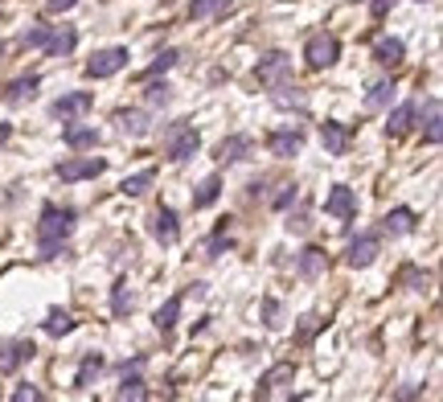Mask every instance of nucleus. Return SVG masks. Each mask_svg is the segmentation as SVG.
Segmentation results:
<instances>
[{
	"instance_id": "obj_1",
	"label": "nucleus",
	"mask_w": 443,
	"mask_h": 402,
	"mask_svg": "<svg viewBox=\"0 0 443 402\" xmlns=\"http://www.w3.org/2000/svg\"><path fill=\"white\" fill-rule=\"evenodd\" d=\"M74 210L70 205H41V222H37V251L41 259H58L66 251V238L74 234Z\"/></svg>"
},
{
	"instance_id": "obj_2",
	"label": "nucleus",
	"mask_w": 443,
	"mask_h": 402,
	"mask_svg": "<svg viewBox=\"0 0 443 402\" xmlns=\"http://www.w3.org/2000/svg\"><path fill=\"white\" fill-rule=\"evenodd\" d=\"M197 152H201V132H197L193 123H168V132H164V156L173 165H185V160H193Z\"/></svg>"
},
{
	"instance_id": "obj_3",
	"label": "nucleus",
	"mask_w": 443,
	"mask_h": 402,
	"mask_svg": "<svg viewBox=\"0 0 443 402\" xmlns=\"http://www.w3.org/2000/svg\"><path fill=\"white\" fill-rule=\"evenodd\" d=\"M304 58H308V66H312V70L337 66V58H341V41H337V34H328V29H316V34L304 41Z\"/></svg>"
},
{
	"instance_id": "obj_4",
	"label": "nucleus",
	"mask_w": 443,
	"mask_h": 402,
	"mask_svg": "<svg viewBox=\"0 0 443 402\" xmlns=\"http://www.w3.org/2000/svg\"><path fill=\"white\" fill-rule=\"evenodd\" d=\"M255 78H259V86H267V91H275V86L292 83V58H287L283 50H271L267 58H259Z\"/></svg>"
},
{
	"instance_id": "obj_5",
	"label": "nucleus",
	"mask_w": 443,
	"mask_h": 402,
	"mask_svg": "<svg viewBox=\"0 0 443 402\" xmlns=\"http://www.w3.org/2000/svg\"><path fill=\"white\" fill-rule=\"evenodd\" d=\"M107 172V160L103 156H74V160H62V165L54 168V177L66 185L74 181H95V177H103Z\"/></svg>"
},
{
	"instance_id": "obj_6",
	"label": "nucleus",
	"mask_w": 443,
	"mask_h": 402,
	"mask_svg": "<svg viewBox=\"0 0 443 402\" xmlns=\"http://www.w3.org/2000/svg\"><path fill=\"white\" fill-rule=\"evenodd\" d=\"M292 382H295V361H279V366H271L259 378L255 398H283V394H292V390H287Z\"/></svg>"
},
{
	"instance_id": "obj_7",
	"label": "nucleus",
	"mask_w": 443,
	"mask_h": 402,
	"mask_svg": "<svg viewBox=\"0 0 443 402\" xmlns=\"http://www.w3.org/2000/svg\"><path fill=\"white\" fill-rule=\"evenodd\" d=\"M128 46H107V50H98L91 62H86V78H111L119 70L128 66Z\"/></svg>"
},
{
	"instance_id": "obj_8",
	"label": "nucleus",
	"mask_w": 443,
	"mask_h": 402,
	"mask_svg": "<svg viewBox=\"0 0 443 402\" xmlns=\"http://www.w3.org/2000/svg\"><path fill=\"white\" fill-rule=\"evenodd\" d=\"M382 251V234L377 230H361L357 238H349V251H345V263L349 267H370Z\"/></svg>"
},
{
	"instance_id": "obj_9",
	"label": "nucleus",
	"mask_w": 443,
	"mask_h": 402,
	"mask_svg": "<svg viewBox=\"0 0 443 402\" xmlns=\"http://www.w3.org/2000/svg\"><path fill=\"white\" fill-rule=\"evenodd\" d=\"M91 107H95V95H91V91H66L62 99H54L49 115H54V119H62V123H70V119L86 115Z\"/></svg>"
},
{
	"instance_id": "obj_10",
	"label": "nucleus",
	"mask_w": 443,
	"mask_h": 402,
	"mask_svg": "<svg viewBox=\"0 0 443 402\" xmlns=\"http://www.w3.org/2000/svg\"><path fill=\"white\" fill-rule=\"evenodd\" d=\"M37 86H41V74H21V78L0 86V99L9 103V107H25V103L37 99Z\"/></svg>"
},
{
	"instance_id": "obj_11",
	"label": "nucleus",
	"mask_w": 443,
	"mask_h": 402,
	"mask_svg": "<svg viewBox=\"0 0 443 402\" xmlns=\"http://www.w3.org/2000/svg\"><path fill=\"white\" fill-rule=\"evenodd\" d=\"M152 238L161 242V247H173L180 238V218L173 205H156V214H152Z\"/></svg>"
},
{
	"instance_id": "obj_12",
	"label": "nucleus",
	"mask_w": 443,
	"mask_h": 402,
	"mask_svg": "<svg viewBox=\"0 0 443 402\" xmlns=\"http://www.w3.org/2000/svg\"><path fill=\"white\" fill-rule=\"evenodd\" d=\"M33 357H37V345L33 341H4L0 345V373H16Z\"/></svg>"
},
{
	"instance_id": "obj_13",
	"label": "nucleus",
	"mask_w": 443,
	"mask_h": 402,
	"mask_svg": "<svg viewBox=\"0 0 443 402\" xmlns=\"http://www.w3.org/2000/svg\"><path fill=\"white\" fill-rule=\"evenodd\" d=\"M267 148H271V156H279V160H292V156L304 152V132H300V128L271 132V135H267Z\"/></svg>"
},
{
	"instance_id": "obj_14",
	"label": "nucleus",
	"mask_w": 443,
	"mask_h": 402,
	"mask_svg": "<svg viewBox=\"0 0 443 402\" xmlns=\"http://www.w3.org/2000/svg\"><path fill=\"white\" fill-rule=\"evenodd\" d=\"M325 214H332V218H357V193L349 189V185H332V193L325 197Z\"/></svg>"
},
{
	"instance_id": "obj_15",
	"label": "nucleus",
	"mask_w": 443,
	"mask_h": 402,
	"mask_svg": "<svg viewBox=\"0 0 443 402\" xmlns=\"http://www.w3.org/2000/svg\"><path fill=\"white\" fill-rule=\"evenodd\" d=\"M320 144H325L328 156H345L349 144H353V132H349L345 123H337V119H325V123H320Z\"/></svg>"
},
{
	"instance_id": "obj_16",
	"label": "nucleus",
	"mask_w": 443,
	"mask_h": 402,
	"mask_svg": "<svg viewBox=\"0 0 443 402\" xmlns=\"http://www.w3.org/2000/svg\"><path fill=\"white\" fill-rule=\"evenodd\" d=\"M414 226H419V214L410 210V205H394L390 214L382 218V230L390 238H402V234H414Z\"/></svg>"
},
{
	"instance_id": "obj_17",
	"label": "nucleus",
	"mask_w": 443,
	"mask_h": 402,
	"mask_svg": "<svg viewBox=\"0 0 443 402\" xmlns=\"http://www.w3.org/2000/svg\"><path fill=\"white\" fill-rule=\"evenodd\" d=\"M115 123H119V132L131 135V140H140V135L152 132V119H148V111H140V107H119V111H115Z\"/></svg>"
},
{
	"instance_id": "obj_18",
	"label": "nucleus",
	"mask_w": 443,
	"mask_h": 402,
	"mask_svg": "<svg viewBox=\"0 0 443 402\" xmlns=\"http://www.w3.org/2000/svg\"><path fill=\"white\" fill-rule=\"evenodd\" d=\"M74 46H78V29L74 25H58V29H49V41L41 50H46V58H66V53H74Z\"/></svg>"
},
{
	"instance_id": "obj_19",
	"label": "nucleus",
	"mask_w": 443,
	"mask_h": 402,
	"mask_svg": "<svg viewBox=\"0 0 443 402\" xmlns=\"http://www.w3.org/2000/svg\"><path fill=\"white\" fill-rule=\"evenodd\" d=\"M374 62L377 66H402L407 62V46H402V37H382L374 41Z\"/></svg>"
},
{
	"instance_id": "obj_20",
	"label": "nucleus",
	"mask_w": 443,
	"mask_h": 402,
	"mask_svg": "<svg viewBox=\"0 0 443 402\" xmlns=\"http://www.w3.org/2000/svg\"><path fill=\"white\" fill-rule=\"evenodd\" d=\"M325 267H328V259L320 247H304V251L295 254V275L300 279H316V275H325Z\"/></svg>"
},
{
	"instance_id": "obj_21",
	"label": "nucleus",
	"mask_w": 443,
	"mask_h": 402,
	"mask_svg": "<svg viewBox=\"0 0 443 402\" xmlns=\"http://www.w3.org/2000/svg\"><path fill=\"white\" fill-rule=\"evenodd\" d=\"M246 156H250V135H243V132L226 135V140L218 144V160H222V165H238Z\"/></svg>"
},
{
	"instance_id": "obj_22",
	"label": "nucleus",
	"mask_w": 443,
	"mask_h": 402,
	"mask_svg": "<svg viewBox=\"0 0 443 402\" xmlns=\"http://www.w3.org/2000/svg\"><path fill=\"white\" fill-rule=\"evenodd\" d=\"M98 140H103V135H98V128H86V123H74V119H70V128H62V144L66 148H95Z\"/></svg>"
},
{
	"instance_id": "obj_23",
	"label": "nucleus",
	"mask_w": 443,
	"mask_h": 402,
	"mask_svg": "<svg viewBox=\"0 0 443 402\" xmlns=\"http://www.w3.org/2000/svg\"><path fill=\"white\" fill-rule=\"evenodd\" d=\"M394 91H398L394 78H377V83L365 91V111H386V107L394 103Z\"/></svg>"
},
{
	"instance_id": "obj_24",
	"label": "nucleus",
	"mask_w": 443,
	"mask_h": 402,
	"mask_svg": "<svg viewBox=\"0 0 443 402\" xmlns=\"http://www.w3.org/2000/svg\"><path fill=\"white\" fill-rule=\"evenodd\" d=\"M414 115H419V103H398L390 111V119H386V135H402V132H410V123H414Z\"/></svg>"
},
{
	"instance_id": "obj_25",
	"label": "nucleus",
	"mask_w": 443,
	"mask_h": 402,
	"mask_svg": "<svg viewBox=\"0 0 443 402\" xmlns=\"http://www.w3.org/2000/svg\"><path fill=\"white\" fill-rule=\"evenodd\" d=\"M230 9H234V0H189V21L226 17Z\"/></svg>"
},
{
	"instance_id": "obj_26",
	"label": "nucleus",
	"mask_w": 443,
	"mask_h": 402,
	"mask_svg": "<svg viewBox=\"0 0 443 402\" xmlns=\"http://www.w3.org/2000/svg\"><path fill=\"white\" fill-rule=\"evenodd\" d=\"M180 304H185V292H177V296H168V300H164L161 308H156V316H152V324H156L161 333H168V329H173V324L180 320Z\"/></svg>"
},
{
	"instance_id": "obj_27",
	"label": "nucleus",
	"mask_w": 443,
	"mask_h": 402,
	"mask_svg": "<svg viewBox=\"0 0 443 402\" xmlns=\"http://www.w3.org/2000/svg\"><path fill=\"white\" fill-rule=\"evenodd\" d=\"M222 197V177L218 172H210L205 181L197 185V193H193V210H210L213 201Z\"/></svg>"
},
{
	"instance_id": "obj_28",
	"label": "nucleus",
	"mask_w": 443,
	"mask_h": 402,
	"mask_svg": "<svg viewBox=\"0 0 443 402\" xmlns=\"http://www.w3.org/2000/svg\"><path fill=\"white\" fill-rule=\"evenodd\" d=\"M41 329H46L49 336H66V333H74V329H78V320L70 316L66 308H54V312H49L46 320H41Z\"/></svg>"
},
{
	"instance_id": "obj_29",
	"label": "nucleus",
	"mask_w": 443,
	"mask_h": 402,
	"mask_svg": "<svg viewBox=\"0 0 443 402\" xmlns=\"http://www.w3.org/2000/svg\"><path fill=\"white\" fill-rule=\"evenodd\" d=\"M152 181H156V168H140V172H131V177H123V181H119V193L140 197L144 189H152Z\"/></svg>"
},
{
	"instance_id": "obj_30",
	"label": "nucleus",
	"mask_w": 443,
	"mask_h": 402,
	"mask_svg": "<svg viewBox=\"0 0 443 402\" xmlns=\"http://www.w3.org/2000/svg\"><path fill=\"white\" fill-rule=\"evenodd\" d=\"M131 308H136V300H131V292H128V279H115V287H111V316L123 320V316H131Z\"/></svg>"
},
{
	"instance_id": "obj_31",
	"label": "nucleus",
	"mask_w": 443,
	"mask_h": 402,
	"mask_svg": "<svg viewBox=\"0 0 443 402\" xmlns=\"http://www.w3.org/2000/svg\"><path fill=\"white\" fill-rule=\"evenodd\" d=\"M439 135H443V111H439V99H431L427 103V128H423V144H439Z\"/></svg>"
},
{
	"instance_id": "obj_32",
	"label": "nucleus",
	"mask_w": 443,
	"mask_h": 402,
	"mask_svg": "<svg viewBox=\"0 0 443 402\" xmlns=\"http://www.w3.org/2000/svg\"><path fill=\"white\" fill-rule=\"evenodd\" d=\"M103 366H107V361H103V353H86V357H82V366H78V373H74V386H78V390H86V386H91V378H98V373H103Z\"/></svg>"
},
{
	"instance_id": "obj_33",
	"label": "nucleus",
	"mask_w": 443,
	"mask_h": 402,
	"mask_svg": "<svg viewBox=\"0 0 443 402\" xmlns=\"http://www.w3.org/2000/svg\"><path fill=\"white\" fill-rule=\"evenodd\" d=\"M177 62H180V50H161V53H156V62H152L140 78H144V83H148V78H164V74L177 66Z\"/></svg>"
},
{
	"instance_id": "obj_34",
	"label": "nucleus",
	"mask_w": 443,
	"mask_h": 402,
	"mask_svg": "<svg viewBox=\"0 0 443 402\" xmlns=\"http://www.w3.org/2000/svg\"><path fill=\"white\" fill-rule=\"evenodd\" d=\"M144 103L148 107H168V103H173V86L164 83H156V78H148V91H144Z\"/></svg>"
},
{
	"instance_id": "obj_35",
	"label": "nucleus",
	"mask_w": 443,
	"mask_h": 402,
	"mask_svg": "<svg viewBox=\"0 0 443 402\" xmlns=\"http://www.w3.org/2000/svg\"><path fill=\"white\" fill-rule=\"evenodd\" d=\"M148 394V382L140 378V369H123V382H119V398H144Z\"/></svg>"
},
{
	"instance_id": "obj_36",
	"label": "nucleus",
	"mask_w": 443,
	"mask_h": 402,
	"mask_svg": "<svg viewBox=\"0 0 443 402\" xmlns=\"http://www.w3.org/2000/svg\"><path fill=\"white\" fill-rule=\"evenodd\" d=\"M226 251H234V238L226 234V222H222V226L213 230V238L205 242V254H210V259H222Z\"/></svg>"
},
{
	"instance_id": "obj_37",
	"label": "nucleus",
	"mask_w": 443,
	"mask_h": 402,
	"mask_svg": "<svg viewBox=\"0 0 443 402\" xmlns=\"http://www.w3.org/2000/svg\"><path fill=\"white\" fill-rule=\"evenodd\" d=\"M46 41H49V29H46V25H37V29H29V34L21 37V46H25V50H41Z\"/></svg>"
},
{
	"instance_id": "obj_38",
	"label": "nucleus",
	"mask_w": 443,
	"mask_h": 402,
	"mask_svg": "<svg viewBox=\"0 0 443 402\" xmlns=\"http://www.w3.org/2000/svg\"><path fill=\"white\" fill-rule=\"evenodd\" d=\"M263 324H267V329H279V324H283V320H279V300L275 296L263 300Z\"/></svg>"
},
{
	"instance_id": "obj_39",
	"label": "nucleus",
	"mask_w": 443,
	"mask_h": 402,
	"mask_svg": "<svg viewBox=\"0 0 443 402\" xmlns=\"http://www.w3.org/2000/svg\"><path fill=\"white\" fill-rule=\"evenodd\" d=\"M9 398H13V402H41V398H46V394H41L37 386L21 382V386H16V390H13V394H9Z\"/></svg>"
},
{
	"instance_id": "obj_40",
	"label": "nucleus",
	"mask_w": 443,
	"mask_h": 402,
	"mask_svg": "<svg viewBox=\"0 0 443 402\" xmlns=\"http://www.w3.org/2000/svg\"><path fill=\"white\" fill-rule=\"evenodd\" d=\"M394 4H398V0H370V13L382 21V17H390V13H394Z\"/></svg>"
},
{
	"instance_id": "obj_41",
	"label": "nucleus",
	"mask_w": 443,
	"mask_h": 402,
	"mask_svg": "<svg viewBox=\"0 0 443 402\" xmlns=\"http://www.w3.org/2000/svg\"><path fill=\"white\" fill-rule=\"evenodd\" d=\"M308 214H292V218H287V230H292V234H308Z\"/></svg>"
},
{
	"instance_id": "obj_42",
	"label": "nucleus",
	"mask_w": 443,
	"mask_h": 402,
	"mask_svg": "<svg viewBox=\"0 0 443 402\" xmlns=\"http://www.w3.org/2000/svg\"><path fill=\"white\" fill-rule=\"evenodd\" d=\"M295 197H300V189H295V185H287V189H283V193L275 197V210H287V205H292Z\"/></svg>"
},
{
	"instance_id": "obj_43",
	"label": "nucleus",
	"mask_w": 443,
	"mask_h": 402,
	"mask_svg": "<svg viewBox=\"0 0 443 402\" xmlns=\"http://www.w3.org/2000/svg\"><path fill=\"white\" fill-rule=\"evenodd\" d=\"M78 0H46V13H70Z\"/></svg>"
},
{
	"instance_id": "obj_44",
	"label": "nucleus",
	"mask_w": 443,
	"mask_h": 402,
	"mask_svg": "<svg viewBox=\"0 0 443 402\" xmlns=\"http://www.w3.org/2000/svg\"><path fill=\"white\" fill-rule=\"evenodd\" d=\"M402 279H407V284H419V287H423V275H419V267H402Z\"/></svg>"
},
{
	"instance_id": "obj_45",
	"label": "nucleus",
	"mask_w": 443,
	"mask_h": 402,
	"mask_svg": "<svg viewBox=\"0 0 443 402\" xmlns=\"http://www.w3.org/2000/svg\"><path fill=\"white\" fill-rule=\"evenodd\" d=\"M419 394H423L419 386H402V390H394V398H419Z\"/></svg>"
},
{
	"instance_id": "obj_46",
	"label": "nucleus",
	"mask_w": 443,
	"mask_h": 402,
	"mask_svg": "<svg viewBox=\"0 0 443 402\" xmlns=\"http://www.w3.org/2000/svg\"><path fill=\"white\" fill-rule=\"evenodd\" d=\"M9 140H13V123H0V148H4Z\"/></svg>"
},
{
	"instance_id": "obj_47",
	"label": "nucleus",
	"mask_w": 443,
	"mask_h": 402,
	"mask_svg": "<svg viewBox=\"0 0 443 402\" xmlns=\"http://www.w3.org/2000/svg\"><path fill=\"white\" fill-rule=\"evenodd\" d=\"M4 53H9V46H4V41H0V62H4Z\"/></svg>"
},
{
	"instance_id": "obj_48",
	"label": "nucleus",
	"mask_w": 443,
	"mask_h": 402,
	"mask_svg": "<svg viewBox=\"0 0 443 402\" xmlns=\"http://www.w3.org/2000/svg\"><path fill=\"white\" fill-rule=\"evenodd\" d=\"M419 4H423V0H419Z\"/></svg>"
}]
</instances>
